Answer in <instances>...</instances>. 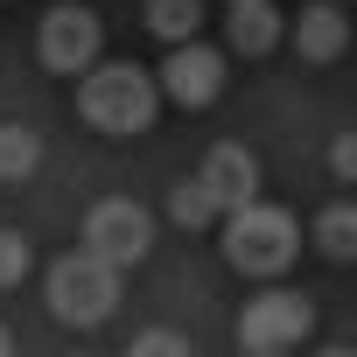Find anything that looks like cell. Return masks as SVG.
<instances>
[{
  "instance_id": "cell-1",
  "label": "cell",
  "mask_w": 357,
  "mask_h": 357,
  "mask_svg": "<svg viewBox=\"0 0 357 357\" xmlns=\"http://www.w3.org/2000/svg\"><path fill=\"white\" fill-rule=\"evenodd\" d=\"M77 112L91 133H147L161 112V77H147L140 63H91L77 77Z\"/></svg>"
},
{
  "instance_id": "cell-2",
  "label": "cell",
  "mask_w": 357,
  "mask_h": 357,
  "mask_svg": "<svg viewBox=\"0 0 357 357\" xmlns=\"http://www.w3.org/2000/svg\"><path fill=\"white\" fill-rule=\"evenodd\" d=\"M218 231H225L218 245H225L231 273H245V280H280V273L301 259V225H294V211H280V204H245V211H231Z\"/></svg>"
},
{
  "instance_id": "cell-3",
  "label": "cell",
  "mask_w": 357,
  "mask_h": 357,
  "mask_svg": "<svg viewBox=\"0 0 357 357\" xmlns=\"http://www.w3.org/2000/svg\"><path fill=\"white\" fill-rule=\"evenodd\" d=\"M43 294H50V315H56V322H70V329H98V322L119 308V266L98 259L91 245H77V252L50 259Z\"/></svg>"
},
{
  "instance_id": "cell-4",
  "label": "cell",
  "mask_w": 357,
  "mask_h": 357,
  "mask_svg": "<svg viewBox=\"0 0 357 357\" xmlns=\"http://www.w3.org/2000/svg\"><path fill=\"white\" fill-rule=\"evenodd\" d=\"M308 329H315V301L294 287H266L238 308V350L245 357H287L308 343Z\"/></svg>"
},
{
  "instance_id": "cell-5",
  "label": "cell",
  "mask_w": 357,
  "mask_h": 357,
  "mask_svg": "<svg viewBox=\"0 0 357 357\" xmlns=\"http://www.w3.org/2000/svg\"><path fill=\"white\" fill-rule=\"evenodd\" d=\"M98 50H105V29H98L91 8H77V0L50 8L43 29H36V56H43V70H56V77H84V70L98 63Z\"/></svg>"
},
{
  "instance_id": "cell-6",
  "label": "cell",
  "mask_w": 357,
  "mask_h": 357,
  "mask_svg": "<svg viewBox=\"0 0 357 357\" xmlns=\"http://www.w3.org/2000/svg\"><path fill=\"white\" fill-rule=\"evenodd\" d=\"M84 245L126 273V266H140V259H147V245H154V218H147L133 197H105V204H91V211H84Z\"/></svg>"
},
{
  "instance_id": "cell-7",
  "label": "cell",
  "mask_w": 357,
  "mask_h": 357,
  "mask_svg": "<svg viewBox=\"0 0 357 357\" xmlns=\"http://www.w3.org/2000/svg\"><path fill=\"white\" fill-rule=\"evenodd\" d=\"M218 91H225V50H211V43H175V50L161 56V98L204 112V105H218Z\"/></svg>"
},
{
  "instance_id": "cell-8",
  "label": "cell",
  "mask_w": 357,
  "mask_h": 357,
  "mask_svg": "<svg viewBox=\"0 0 357 357\" xmlns=\"http://www.w3.org/2000/svg\"><path fill=\"white\" fill-rule=\"evenodd\" d=\"M204 183L218 190V204H225V218L231 211H245V204H259V154L252 147H238V140H218L211 154H204Z\"/></svg>"
},
{
  "instance_id": "cell-9",
  "label": "cell",
  "mask_w": 357,
  "mask_h": 357,
  "mask_svg": "<svg viewBox=\"0 0 357 357\" xmlns=\"http://www.w3.org/2000/svg\"><path fill=\"white\" fill-rule=\"evenodd\" d=\"M287 43H294L301 63H336L350 50V22H343L336 0H308V8L294 15V29H287Z\"/></svg>"
},
{
  "instance_id": "cell-10",
  "label": "cell",
  "mask_w": 357,
  "mask_h": 357,
  "mask_svg": "<svg viewBox=\"0 0 357 357\" xmlns=\"http://www.w3.org/2000/svg\"><path fill=\"white\" fill-rule=\"evenodd\" d=\"M225 43H231V56H273V50L287 43V22H280V8H273V0H252V8H225Z\"/></svg>"
},
{
  "instance_id": "cell-11",
  "label": "cell",
  "mask_w": 357,
  "mask_h": 357,
  "mask_svg": "<svg viewBox=\"0 0 357 357\" xmlns=\"http://www.w3.org/2000/svg\"><path fill=\"white\" fill-rule=\"evenodd\" d=\"M168 218L183 231H211V225H225V204H218V190L204 183V175H183V183L168 190Z\"/></svg>"
},
{
  "instance_id": "cell-12",
  "label": "cell",
  "mask_w": 357,
  "mask_h": 357,
  "mask_svg": "<svg viewBox=\"0 0 357 357\" xmlns=\"http://www.w3.org/2000/svg\"><path fill=\"white\" fill-rule=\"evenodd\" d=\"M308 245H315L322 259L350 266V259H357V204H329V211L308 225Z\"/></svg>"
},
{
  "instance_id": "cell-13",
  "label": "cell",
  "mask_w": 357,
  "mask_h": 357,
  "mask_svg": "<svg viewBox=\"0 0 357 357\" xmlns=\"http://www.w3.org/2000/svg\"><path fill=\"white\" fill-rule=\"evenodd\" d=\"M197 29H204V0H147V36L154 43H197Z\"/></svg>"
},
{
  "instance_id": "cell-14",
  "label": "cell",
  "mask_w": 357,
  "mask_h": 357,
  "mask_svg": "<svg viewBox=\"0 0 357 357\" xmlns=\"http://www.w3.org/2000/svg\"><path fill=\"white\" fill-rule=\"evenodd\" d=\"M36 168H43V133L22 126V119H8V126H0V183H29Z\"/></svg>"
},
{
  "instance_id": "cell-15",
  "label": "cell",
  "mask_w": 357,
  "mask_h": 357,
  "mask_svg": "<svg viewBox=\"0 0 357 357\" xmlns=\"http://www.w3.org/2000/svg\"><path fill=\"white\" fill-rule=\"evenodd\" d=\"M29 266H36L29 238H22V231H0V294H8V287H22V280H29Z\"/></svg>"
},
{
  "instance_id": "cell-16",
  "label": "cell",
  "mask_w": 357,
  "mask_h": 357,
  "mask_svg": "<svg viewBox=\"0 0 357 357\" xmlns=\"http://www.w3.org/2000/svg\"><path fill=\"white\" fill-rule=\"evenodd\" d=\"M126 357H197V350H190V336H175V329H140L126 343Z\"/></svg>"
},
{
  "instance_id": "cell-17",
  "label": "cell",
  "mask_w": 357,
  "mask_h": 357,
  "mask_svg": "<svg viewBox=\"0 0 357 357\" xmlns=\"http://www.w3.org/2000/svg\"><path fill=\"white\" fill-rule=\"evenodd\" d=\"M329 175H336V183H357V126H343L329 140Z\"/></svg>"
},
{
  "instance_id": "cell-18",
  "label": "cell",
  "mask_w": 357,
  "mask_h": 357,
  "mask_svg": "<svg viewBox=\"0 0 357 357\" xmlns=\"http://www.w3.org/2000/svg\"><path fill=\"white\" fill-rule=\"evenodd\" d=\"M315 357H357V350H350V343H329V350H315Z\"/></svg>"
},
{
  "instance_id": "cell-19",
  "label": "cell",
  "mask_w": 357,
  "mask_h": 357,
  "mask_svg": "<svg viewBox=\"0 0 357 357\" xmlns=\"http://www.w3.org/2000/svg\"><path fill=\"white\" fill-rule=\"evenodd\" d=\"M0 357H15V343H8V322H0Z\"/></svg>"
},
{
  "instance_id": "cell-20",
  "label": "cell",
  "mask_w": 357,
  "mask_h": 357,
  "mask_svg": "<svg viewBox=\"0 0 357 357\" xmlns=\"http://www.w3.org/2000/svg\"><path fill=\"white\" fill-rule=\"evenodd\" d=\"M225 8H252V0H225Z\"/></svg>"
}]
</instances>
